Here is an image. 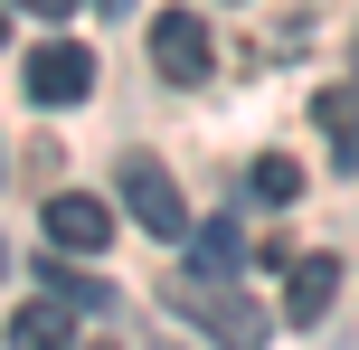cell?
Listing matches in <instances>:
<instances>
[{"mask_svg":"<svg viewBox=\"0 0 359 350\" xmlns=\"http://www.w3.org/2000/svg\"><path fill=\"white\" fill-rule=\"evenodd\" d=\"M123 208H133V227L142 237H189V199H180V180L161 170V152H123Z\"/></svg>","mask_w":359,"mask_h":350,"instance_id":"cell-1","label":"cell"},{"mask_svg":"<svg viewBox=\"0 0 359 350\" xmlns=\"http://www.w3.org/2000/svg\"><path fill=\"white\" fill-rule=\"evenodd\" d=\"M180 313H189V322H208V332H217V350H265V303H246V294H236V284H180Z\"/></svg>","mask_w":359,"mask_h":350,"instance_id":"cell-2","label":"cell"},{"mask_svg":"<svg viewBox=\"0 0 359 350\" xmlns=\"http://www.w3.org/2000/svg\"><path fill=\"white\" fill-rule=\"evenodd\" d=\"M151 67H161L170 86H208V67H217L208 19H198V10H161V19H151Z\"/></svg>","mask_w":359,"mask_h":350,"instance_id":"cell-3","label":"cell"},{"mask_svg":"<svg viewBox=\"0 0 359 350\" xmlns=\"http://www.w3.org/2000/svg\"><path fill=\"white\" fill-rule=\"evenodd\" d=\"M104 237H114L104 199H86V189H57L48 199V256H104Z\"/></svg>","mask_w":359,"mask_h":350,"instance_id":"cell-4","label":"cell"},{"mask_svg":"<svg viewBox=\"0 0 359 350\" xmlns=\"http://www.w3.org/2000/svg\"><path fill=\"white\" fill-rule=\"evenodd\" d=\"M29 95L38 105H86L95 95V57L76 48V38H48V48L29 57Z\"/></svg>","mask_w":359,"mask_h":350,"instance_id":"cell-5","label":"cell"},{"mask_svg":"<svg viewBox=\"0 0 359 350\" xmlns=\"http://www.w3.org/2000/svg\"><path fill=\"white\" fill-rule=\"evenodd\" d=\"M331 294H341V256H303V265L284 275V322H303V332H312V322L331 313Z\"/></svg>","mask_w":359,"mask_h":350,"instance_id":"cell-6","label":"cell"},{"mask_svg":"<svg viewBox=\"0 0 359 350\" xmlns=\"http://www.w3.org/2000/svg\"><path fill=\"white\" fill-rule=\"evenodd\" d=\"M10 341L19 350H67L76 341V303H57V294L48 303H19V313H10Z\"/></svg>","mask_w":359,"mask_h":350,"instance_id":"cell-7","label":"cell"},{"mask_svg":"<svg viewBox=\"0 0 359 350\" xmlns=\"http://www.w3.org/2000/svg\"><path fill=\"white\" fill-rule=\"evenodd\" d=\"M312 114H322V133L341 142V161L359 170V95H350V86H322V105H312Z\"/></svg>","mask_w":359,"mask_h":350,"instance_id":"cell-8","label":"cell"},{"mask_svg":"<svg viewBox=\"0 0 359 350\" xmlns=\"http://www.w3.org/2000/svg\"><path fill=\"white\" fill-rule=\"evenodd\" d=\"M189 237H198V284H208V275H227V265L246 256V237H236L227 218H208V227H189Z\"/></svg>","mask_w":359,"mask_h":350,"instance_id":"cell-9","label":"cell"},{"mask_svg":"<svg viewBox=\"0 0 359 350\" xmlns=\"http://www.w3.org/2000/svg\"><path fill=\"white\" fill-rule=\"evenodd\" d=\"M255 199L293 208V199H303V161H284V152H265V161H255Z\"/></svg>","mask_w":359,"mask_h":350,"instance_id":"cell-10","label":"cell"},{"mask_svg":"<svg viewBox=\"0 0 359 350\" xmlns=\"http://www.w3.org/2000/svg\"><path fill=\"white\" fill-rule=\"evenodd\" d=\"M48 294H57V303H76V313H86V303H114V294H104L95 275H67L57 256H48Z\"/></svg>","mask_w":359,"mask_h":350,"instance_id":"cell-11","label":"cell"},{"mask_svg":"<svg viewBox=\"0 0 359 350\" xmlns=\"http://www.w3.org/2000/svg\"><path fill=\"white\" fill-rule=\"evenodd\" d=\"M10 10H38V19H67L76 0H10Z\"/></svg>","mask_w":359,"mask_h":350,"instance_id":"cell-12","label":"cell"},{"mask_svg":"<svg viewBox=\"0 0 359 350\" xmlns=\"http://www.w3.org/2000/svg\"><path fill=\"white\" fill-rule=\"evenodd\" d=\"M95 10H133V0H95Z\"/></svg>","mask_w":359,"mask_h":350,"instance_id":"cell-13","label":"cell"},{"mask_svg":"<svg viewBox=\"0 0 359 350\" xmlns=\"http://www.w3.org/2000/svg\"><path fill=\"white\" fill-rule=\"evenodd\" d=\"M0 48H10V19H0Z\"/></svg>","mask_w":359,"mask_h":350,"instance_id":"cell-14","label":"cell"},{"mask_svg":"<svg viewBox=\"0 0 359 350\" xmlns=\"http://www.w3.org/2000/svg\"><path fill=\"white\" fill-rule=\"evenodd\" d=\"M0 275H10V246H0Z\"/></svg>","mask_w":359,"mask_h":350,"instance_id":"cell-15","label":"cell"},{"mask_svg":"<svg viewBox=\"0 0 359 350\" xmlns=\"http://www.w3.org/2000/svg\"><path fill=\"white\" fill-rule=\"evenodd\" d=\"M0 170H10V152H0Z\"/></svg>","mask_w":359,"mask_h":350,"instance_id":"cell-16","label":"cell"}]
</instances>
